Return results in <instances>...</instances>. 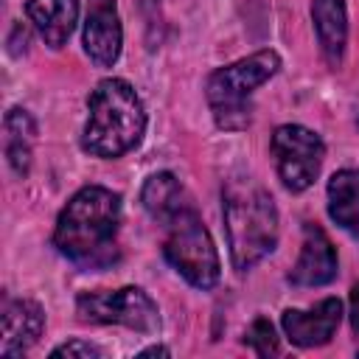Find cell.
Instances as JSON below:
<instances>
[{
  "instance_id": "cell-1",
  "label": "cell",
  "mask_w": 359,
  "mask_h": 359,
  "mask_svg": "<svg viewBox=\"0 0 359 359\" xmlns=\"http://www.w3.org/2000/svg\"><path fill=\"white\" fill-rule=\"evenodd\" d=\"M121 222V196L101 185L81 188L59 213L53 244L62 255L87 269L115 261V233Z\"/></svg>"
},
{
  "instance_id": "cell-2",
  "label": "cell",
  "mask_w": 359,
  "mask_h": 359,
  "mask_svg": "<svg viewBox=\"0 0 359 359\" xmlns=\"http://www.w3.org/2000/svg\"><path fill=\"white\" fill-rule=\"evenodd\" d=\"M87 126L81 146L95 157H121L135 149L146 129V112L123 79H104L87 101Z\"/></svg>"
},
{
  "instance_id": "cell-13",
  "label": "cell",
  "mask_w": 359,
  "mask_h": 359,
  "mask_svg": "<svg viewBox=\"0 0 359 359\" xmlns=\"http://www.w3.org/2000/svg\"><path fill=\"white\" fill-rule=\"evenodd\" d=\"M311 17L320 39V50L331 67L342 62L345 53V39H348V14H345V0H314L311 3Z\"/></svg>"
},
{
  "instance_id": "cell-8",
  "label": "cell",
  "mask_w": 359,
  "mask_h": 359,
  "mask_svg": "<svg viewBox=\"0 0 359 359\" xmlns=\"http://www.w3.org/2000/svg\"><path fill=\"white\" fill-rule=\"evenodd\" d=\"M121 17L115 0H87V22H84V50L98 67H109L121 56Z\"/></svg>"
},
{
  "instance_id": "cell-9",
  "label": "cell",
  "mask_w": 359,
  "mask_h": 359,
  "mask_svg": "<svg viewBox=\"0 0 359 359\" xmlns=\"http://www.w3.org/2000/svg\"><path fill=\"white\" fill-rule=\"evenodd\" d=\"M342 317V303L337 297H325L323 303H317L311 311H300V309H286L280 314V325L283 334L300 345V348H314V345H325Z\"/></svg>"
},
{
  "instance_id": "cell-17",
  "label": "cell",
  "mask_w": 359,
  "mask_h": 359,
  "mask_svg": "<svg viewBox=\"0 0 359 359\" xmlns=\"http://www.w3.org/2000/svg\"><path fill=\"white\" fill-rule=\"evenodd\" d=\"M244 342H247L258 356H272V353H278V337H275V328H272V323H269L266 317H258V320L247 328Z\"/></svg>"
},
{
  "instance_id": "cell-6",
  "label": "cell",
  "mask_w": 359,
  "mask_h": 359,
  "mask_svg": "<svg viewBox=\"0 0 359 359\" xmlns=\"http://www.w3.org/2000/svg\"><path fill=\"white\" fill-rule=\"evenodd\" d=\"M76 309L87 323H115L143 334H154L160 328V311L154 300L137 286H123L115 292H84L79 294Z\"/></svg>"
},
{
  "instance_id": "cell-3",
  "label": "cell",
  "mask_w": 359,
  "mask_h": 359,
  "mask_svg": "<svg viewBox=\"0 0 359 359\" xmlns=\"http://www.w3.org/2000/svg\"><path fill=\"white\" fill-rule=\"evenodd\" d=\"M222 199H224V227H227L233 266L238 272H247L278 244L275 202L252 180L227 182Z\"/></svg>"
},
{
  "instance_id": "cell-12",
  "label": "cell",
  "mask_w": 359,
  "mask_h": 359,
  "mask_svg": "<svg viewBox=\"0 0 359 359\" xmlns=\"http://www.w3.org/2000/svg\"><path fill=\"white\" fill-rule=\"evenodd\" d=\"M28 20L36 25L39 36L50 48H62L76 28L79 20V0H28L25 3Z\"/></svg>"
},
{
  "instance_id": "cell-14",
  "label": "cell",
  "mask_w": 359,
  "mask_h": 359,
  "mask_svg": "<svg viewBox=\"0 0 359 359\" xmlns=\"http://www.w3.org/2000/svg\"><path fill=\"white\" fill-rule=\"evenodd\" d=\"M140 202L143 208L151 213V219H157L160 224H168L174 216H180L182 210L194 208L188 202V194L185 188L180 185V180L168 171H160V174H151L140 191Z\"/></svg>"
},
{
  "instance_id": "cell-18",
  "label": "cell",
  "mask_w": 359,
  "mask_h": 359,
  "mask_svg": "<svg viewBox=\"0 0 359 359\" xmlns=\"http://www.w3.org/2000/svg\"><path fill=\"white\" fill-rule=\"evenodd\" d=\"M50 356H67V359H101L104 351L93 342H84V339H70L59 348L50 351Z\"/></svg>"
},
{
  "instance_id": "cell-20",
  "label": "cell",
  "mask_w": 359,
  "mask_h": 359,
  "mask_svg": "<svg viewBox=\"0 0 359 359\" xmlns=\"http://www.w3.org/2000/svg\"><path fill=\"white\" fill-rule=\"evenodd\" d=\"M137 356H140V359H146V356H168V348H163V345H151V348L140 351Z\"/></svg>"
},
{
  "instance_id": "cell-10",
  "label": "cell",
  "mask_w": 359,
  "mask_h": 359,
  "mask_svg": "<svg viewBox=\"0 0 359 359\" xmlns=\"http://www.w3.org/2000/svg\"><path fill=\"white\" fill-rule=\"evenodd\" d=\"M337 275V252L331 238L325 236L323 227L306 224L303 227V250L297 264L289 272V280L294 286H323L334 280Z\"/></svg>"
},
{
  "instance_id": "cell-11",
  "label": "cell",
  "mask_w": 359,
  "mask_h": 359,
  "mask_svg": "<svg viewBox=\"0 0 359 359\" xmlns=\"http://www.w3.org/2000/svg\"><path fill=\"white\" fill-rule=\"evenodd\" d=\"M45 328V314L39 303L34 300H11L3 309V345L0 353L6 359L22 356L42 334Z\"/></svg>"
},
{
  "instance_id": "cell-7",
  "label": "cell",
  "mask_w": 359,
  "mask_h": 359,
  "mask_svg": "<svg viewBox=\"0 0 359 359\" xmlns=\"http://www.w3.org/2000/svg\"><path fill=\"white\" fill-rule=\"evenodd\" d=\"M269 146H272L278 177L283 180V185L289 191H306L323 165L325 146H323L320 135L306 126L286 123V126L275 129Z\"/></svg>"
},
{
  "instance_id": "cell-15",
  "label": "cell",
  "mask_w": 359,
  "mask_h": 359,
  "mask_svg": "<svg viewBox=\"0 0 359 359\" xmlns=\"http://www.w3.org/2000/svg\"><path fill=\"white\" fill-rule=\"evenodd\" d=\"M328 213L339 227L359 233V168H342L328 180Z\"/></svg>"
},
{
  "instance_id": "cell-4",
  "label": "cell",
  "mask_w": 359,
  "mask_h": 359,
  "mask_svg": "<svg viewBox=\"0 0 359 359\" xmlns=\"http://www.w3.org/2000/svg\"><path fill=\"white\" fill-rule=\"evenodd\" d=\"M280 67V56L275 50H258L247 59H238L208 79V101L213 107L216 123L222 129H244L250 123L247 98L255 87L272 79Z\"/></svg>"
},
{
  "instance_id": "cell-19",
  "label": "cell",
  "mask_w": 359,
  "mask_h": 359,
  "mask_svg": "<svg viewBox=\"0 0 359 359\" xmlns=\"http://www.w3.org/2000/svg\"><path fill=\"white\" fill-rule=\"evenodd\" d=\"M351 325L353 331H359V283L351 289Z\"/></svg>"
},
{
  "instance_id": "cell-16",
  "label": "cell",
  "mask_w": 359,
  "mask_h": 359,
  "mask_svg": "<svg viewBox=\"0 0 359 359\" xmlns=\"http://www.w3.org/2000/svg\"><path fill=\"white\" fill-rule=\"evenodd\" d=\"M3 129H6V157H8V165L14 168V174L25 177L28 168H31V146L36 140V123L34 118L14 107L8 109L6 121H3Z\"/></svg>"
},
{
  "instance_id": "cell-5",
  "label": "cell",
  "mask_w": 359,
  "mask_h": 359,
  "mask_svg": "<svg viewBox=\"0 0 359 359\" xmlns=\"http://www.w3.org/2000/svg\"><path fill=\"white\" fill-rule=\"evenodd\" d=\"M165 238V258L168 264L196 289H210L219 280V252L213 247V238L194 208L174 216L168 224Z\"/></svg>"
}]
</instances>
